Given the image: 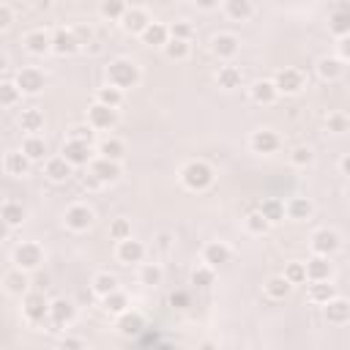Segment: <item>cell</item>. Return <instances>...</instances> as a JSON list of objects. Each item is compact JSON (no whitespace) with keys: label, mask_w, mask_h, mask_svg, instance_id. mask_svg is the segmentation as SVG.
I'll use <instances>...</instances> for the list:
<instances>
[{"label":"cell","mask_w":350,"mask_h":350,"mask_svg":"<svg viewBox=\"0 0 350 350\" xmlns=\"http://www.w3.org/2000/svg\"><path fill=\"white\" fill-rule=\"evenodd\" d=\"M279 142H282L279 134H276L273 129H268V126L254 129L252 137H249V148H252V153H260V156L276 153V150H279Z\"/></svg>","instance_id":"obj_16"},{"label":"cell","mask_w":350,"mask_h":350,"mask_svg":"<svg viewBox=\"0 0 350 350\" xmlns=\"http://www.w3.org/2000/svg\"><path fill=\"white\" fill-rule=\"evenodd\" d=\"M312 213H314V205H312L309 197H290V200L284 202V219L306 221Z\"/></svg>","instance_id":"obj_27"},{"label":"cell","mask_w":350,"mask_h":350,"mask_svg":"<svg viewBox=\"0 0 350 350\" xmlns=\"http://www.w3.org/2000/svg\"><path fill=\"white\" fill-rule=\"evenodd\" d=\"M8 235H11V227H8V224H5L3 219H0V241H5Z\"/></svg>","instance_id":"obj_61"},{"label":"cell","mask_w":350,"mask_h":350,"mask_svg":"<svg viewBox=\"0 0 350 350\" xmlns=\"http://www.w3.org/2000/svg\"><path fill=\"white\" fill-rule=\"evenodd\" d=\"M0 219L14 230V227H22V221L27 219V211H25L22 202H16V200H5V202L0 205Z\"/></svg>","instance_id":"obj_34"},{"label":"cell","mask_w":350,"mask_h":350,"mask_svg":"<svg viewBox=\"0 0 350 350\" xmlns=\"http://www.w3.org/2000/svg\"><path fill=\"white\" fill-rule=\"evenodd\" d=\"M104 77H107V85H112L120 93H126V90H134L142 82V68L131 57H115V60L107 63Z\"/></svg>","instance_id":"obj_1"},{"label":"cell","mask_w":350,"mask_h":350,"mask_svg":"<svg viewBox=\"0 0 350 350\" xmlns=\"http://www.w3.org/2000/svg\"><path fill=\"white\" fill-rule=\"evenodd\" d=\"M11 22H14V8H11L8 3H0V33L8 30Z\"/></svg>","instance_id":"obj_57"},{"label":"cell","mask_w":350,"mask_h":350,"mask_svg":"<svg viewBox=\"0 0 350 350\" xmlns=\"http://www.w3.org/2000/svg\"><path fill=\"white\" fill-rule=\"evenodd\" d=\"M101 309L107 312V314H123L126 309H131V304H129V295L123 293V290H115V293H109V295H104L101 298Z\"/></svg>","instance_id":"obj_41"},{"label":"cell","mask_w":350,"mask_h":350,"mask_svg":"<svg viewBox=\"0 0 350 350\" xmlns=\"http://www.w3.org/2000/svg\"><path fill=\"white\" fill-rule=\"evenodd\" d=\"M312 161H314V150H312L309 145H295V148L290 150V164H293V167L306 170Z\"/></svg>","instance_id":"obj_47"},{"label":"cell","mask_w":350,"mask_h":350,"mask_svg":"<svg viewBox=\"0 0 350 350\" xmlns=\"http://www.w3.org/2000/svg\"><path fill=\"white\" fill-rule=\"evenodd\" d=\"M178 175H180L183 189H189V191H208L213 186V180H216V170L202 159L186 161Z\"/></svg>","instance_id":"obj_2"},{"label":"cell","mask_w":350,"mask_h":350,"mask_svg":"<svg viewBox=\"0 0 350 350\" xmlns=\"http://www.w3.org/2000/svg\"><path fill=\"white\" fill-rule=\"evenodd\" d=\"M249 98H252L254 104H260V107H271V104H276L279 93H276V88H273L271 79H257V82H252V88H249Z\"/></svg>","instance_id":"obj_25"},{"label":"cell","mask_w":350,"mask_h":350,"mask_svg":"<svg viewBox=\"0 0 350 350\" xmlns=\"http://www.w3.org/2000/svg\"><path fill=\"white\" fill-rule=\"evenodd\" d=\"M167 30H170V38H178V41H191V36H194L191 22H186V19H178V22L167 25Z\"/></svg>","instance_id":"obj_51"},{"label":"cell","mask_w":350,"mask_h":350,"mask_svg":"<svg viewBox=\"0 0 350 350\" xmlns=\"http://www.w3.org/2000/svg\"><path fill=\"white\" fill-rule=\"evenodd\" d=\"M60 156H63L71 167H88V164L96 159V150H93V145L66 139V142H63V148H60Z\"/></svg>","instance_id":"obj_15"},{"label":"cell","mask_w":350,"mask_h":350,"mask_svg":"<svg viewBox=\"0 0 350 350\" xmlns=\"http://www.w3.org/2000/svg\"><path fill=\"white\" fill-rule=\"evenodd\" d=\"M164 57L167 60H186L191 55V41H178V38H170L164 46H161Z\"/></svg>","instance_id":"obj_44"},{"label":"cell","mask_w":350,"mask_h":350,"mask_svg":"<svg viewBox=\"0 0 350 350\" xmlns=\"http://www.w3.org/2000/svg\"><path fill=\"white\" fill-rule=\"evenodd\" d=\"M82 49V44L77 41L74 30L71 27H55L52 30V55L57 57H71Z\"/></svg>","instance_id":"obj_14"},{"label":"cell","mask_w":350,"mask_h":350,"mask_svg":"<svg viewBox=\"0 0 350 350\" xmlns=\"http://www.w3.org/2000/svg\"><path fill=\"white\" fill-rule=\"evenodd\" d=\"M74 317H77V306L68 298H52L49 301V317H46V323L52 325L49 331H57V328L71 325Z\"/></svg>","instance_id":"obj_10"},{"label":"cell","mask_w":350,"mask_h":350,"mask_svg":"<svg viewBox=\"0 0 350 350\" xmlns=\"http://www.w3.org/2000/svg\"><path fill=\"white\" fill-rule=\"evenodd\" d=\"M216 82H219V88H224V90H235V88H241V82H243V71H241L238 66H232V63H221V66L216 68Z\"/></svg>","instance_id":"obj_31"},{"label":"cell","mask_w":350,"mask_h":350,"mask_svg":"<svg viewBox=\"0 0 350 350\" xmlns=\"http://www.w3.org/2000/svg\"><path fill=\"white\" fill-rule=\"evenodd\" d=\"M90 287H93V295H96V298H104V295H109V293L120 290V282H118V276H115V273H109V271H98V273L93 276Z\"/></svg>","instance_id":"obj_37"},{"label":"cell","mask_w":350,"mask_h":350,"mask_svg":"<svg viewBox=\"0 0 350 350\" xmlns=\"http://www.w3.org/2000/svg\"><path fill=\"white\" fill-rule=\"evenodd\" d=\"M22 46H25V52H27L30 57H44V55L52 52V33L44 30V27H36V30L25 33Z\"/></svg>","instance_id":"obj_13"},{"label":"cell","mask_w":350,"mask_h":350,"mask_svg":"<svg viewBox=\"0 0 350 350\" xmlns=\"http://www.w3.org/2000/svg\"><path fill=\"white\" fill-rule=\"evenodd\" d=\"M339 172H342V175H347V172H350V156H347V153L339 159Z\"/></svg>","instance_id":"obj_60"},{"label":"cell","mask_w":350,"mask_h":350,"mask_svg":"<svg viewBox=\"0 0 350 350\" xmlns=\"http://www.w3.org/2000/svg\"><path fill=\"white\" fill-rule=\"evenodd\" d=\"M243 227H246L249 235H265V232L271 230V224L260 216V211H249V213L243 216Z\"/></svg>","instance_id":"obj_46"},{"label":"cell","mask_w":350,"mask_h":350,"mask_svg":"<svg viewBox=\"0 0 350 350\" xmlns=\"http://www.w3.org/2000/svg\"><path fill=\"white\" fill-rule=\"evenodd\" d=\"M44 112L38 109V107H25L22 112H19V129L30 137V134H38L41 129H44Z\"/></svg>","instance_id":"obj_32"},{"label":"cell","mask_w":350,"mask_h":350,"mask_svg":"<svg viewBox=\"0 0 350 350\" xmlns=\"http://www.w3.org/2000/svg\"><path fill=\"white\" fill-rule=\"evenodd\" d=\"M109 238H112V241H126V238H131V221H129L126 216L112 219V221H109Z\"/></svg>","instance_id":"obj_49"},{"label":"cell","mask_w":350,"mask_h":350,"mask_svg":"<svg viewBox=\"0 0 350 350\" xmlns=\"http://www.w3.org/2000/svg\"><path fill=\"white\" fill-rule=\"evenodd\" d=\"M336 295V287L331 284V282H306V298L312 301V304H328L331 298Z\"/></svg>","instance_id":"obj_40"},{"label":"cell","mask_w":350,"mask_h":350,"mask_svg":"<svg viewBox=\"0 0 350 350\" xmlns=\"http://www.w3.org/2000/svg\"><path fill=\"white\" fill-rule=\"evenodd\" d=\"M11 260H14V268H19V271H25V273H33V271L41 268V262H44V249H41V243H36V241H22V243L14 246Z\"/></svg>","instance_id":"obj_3"},{"label":"cell","mask_w":350,"mask_h":350,"mask_svg":"<svg viewBox=\"0 0 350 350\" xmlns=\"http://www.w3.org/2000/svg\"><path fill=\"white\" fill-rule=\"evenodd\" d=\"M115 328H118L120 336H139L142 328H145V317H142L137 309H126L123 314H118Z\"/></svg>","instance_id":"obj_22"},{"label":"cell","mask_w":350,"mask_h":350,"mask_svg":"<svg viewBox=\"0 0 350 350\" xmlns=\"http://www.w3.org/2000/svg\"><path fill=\"white\" fill-rule=\"evenodd\" d=\"M88 172H90L101 186H109V183H118V180H120L123 167H120V161H109V159L96 156V159L88 164Z\"/></svg>","instance_id":"obj_11"},{"label":"cell","mask_w":350,"mask_h":350,"mask_svg":"<svg viewBox=\"0 0 350 350\" xmlns=\"http://www.w3.org/2000/svg\"><path fill=\"white\" fill-rule=\"evenodd\" d=\"M96 153H98L101 159H109V161H123L126 145H123V139H118V137H104V139L96 145Z\"/></svg>","instance_id":"obj_36"},{"label":"cell","mask_w":350,"mask_h":350,"mask_svg":"<svg viewBox=\"0 0 350 350\" xmlns=\"http://www.w3.org/2000/svg\"><path fill=\"white\" fill-rule=\"evenodd\" d=\"M3 284H5V293L8 295H25V293H30V273H25V271H19V268H11L5 276H3Z\"/></svg>","instance_id":"obj_30"},{"label":"cell","mask_w":350,"mask_h":350,"mask_svg":"<svg viewBox=\"0 0 350 350\" xmlns=\"http://www.w3.org/2000/svg\"><path fill=\"white\" fill-rule=\"evenodd\" d=\"M22 314L30 325H41L49 317V298L41 290H30L22 295Z\"/></svg>","instance_id":"obj_4"},{"label":"cell","mask_w":350,"mask_h":350,"mask_svg":"<svg viewBox=\"0 0 350 350\" xmlns=\"http://www.w3.org/2000/svg\"><path fill=\"white\" fill-rule=\"evenodd\" d=\"M57 350H88V345H85L82 336H63L60 345H57Z\"/></svg>","instance_id":"obj_55"},{"label":"cell","mask_w":350,"mask_h":350,"mask_svg":"<svg viewBox=\"0 0 350 350\" xmlns=\"http://www.w3.org/2000/svg\"><path fill=\"white\" fill-rule=\"evenodd\" d=\"M44 175L52 180V183H66L71 175H74V167L63 159V156H49L44 161Z\"/></svg>","instance_id":"obj_23"},{"label":"cell","mask_w":350,"mask_h":350,"mask_svg":"<svg viewBox=\"0 0 350 350\" xmlns=\"http://www.w3.org/2000/svg\"><path fill=\"white\" fill-rule=\"evenodd\" d=\"M145 252H148L145 243L137 241L134 235L126 238V241H118V246H115V257H118L120 265H139L145 260Z\"/></svg>","instance_id":"obj_17"},{"label":"cell","mask_w":350,"mask_h":350,"mask_svg":"<svg viewBox=\"0 0 350 350\" xmlns=\"http://www.w3.org/2000/svg\"><path fill=\"white\" fill-rule=\"evenodd\" d=\"M271 82H273V88H276L279 96H298V93L304 90V85H306V77H304L301 68L284 66V68H279V71L273 74Z\"/></svg>","instance_id":"obj_6"},{"label":"cell","mask_w":350,"mask_h":350,"mask_svg":"<svg viewBox=\"0 0 350 350\" xmlns=\"http://www.w3.org/2000/svg\"><path fill=\"white\" fill-rule=\"evenodd\" d=\"M347 126H350V120H347L345 112H328V115H325V129H328L331 134H345Z\"/></svg>","instance_id":"obj_52"},{"label":"cell","mask_w":350,"mask_h":350,"mask_svg":"<svg viewBox=\"0 0 350 350\" xmlns=\"http://www.w3.org/2000/svg\"><path fill=\"white\" fill-rule=\"evenodd\" d=\"M213 279H216V271L208 268V265H197V268L191 271V284H194V287H211Z\"/></svg>","instance_id":"obj_54"},{"label":"cell","mask_w":350,"mask_h":350,"mask_svg":"<svg viewBox=\"0 0 350 350\" xmlns=\"http://www.w3.org/2000/svg\"><path fill=\"white\" fill-rule=\"evenodd\" d=\"M323 314L331 325H345L350 320V301L342 295H334L328 304H323Z\"/></svg>","instance_id":"obj_21"},{"label":"cell","mask_w":350,"mask_h":350,"mask_svg":"<svg viewBox=\"0 0 350 350\" xmlns=\"http://www.w3.org/2000/svg\"><path fill=\"white\" fill-rule=\"evenodd\" d=\"M262 287H265V295H268V298H273V301H284V298L293 293V284H290V282H287L282 273L268 276Z\"/></svg>","instance_id":"obj_39"},{"label":"cell","mask_w":350,"mask_h":350,"mask_svg":"<svg viewBox=\"0 0 350 350\" xmlns=\"http://www.w3.org/2000/svg\"><path fill=\"white\" fill-rule=\"evenodd\" d=\"M5 68H8V57H5V55H3V52H0V74H3V71H5Z\"/></svg>","instance_id":"obj_63"},{"label":"cell","mask_w":350,"mask_h":350,"mask_svg":"<svg viewBox=\"0 0 350 350\" xmlns=\"http://www.w3.org/2000/svg\"><path fill=\"white\" fill-rule=\"evenodd\" d=\"M232 260V249L224 243V241H208L205 246H202V265H208V268H221V265H227Z\"/></svg>","instance_id":"obj_19"},{"label":"cell","mask_w":350,"mask_h":350,"mask_svg":"<svg viewBox=\"0 0 350 350\" xmlns=\"http://www.w3.org/2000/svg\"><path fill=\"white\" fill-rule=\"evenodd\" d=\"M304 273H306V282H331V273H334V265L328 257H309L304 262Z\"/></svg>","instance_id":"obj_20"},{"label":"cell","mask_w":350,"mask_h":350,"mask_svg":"<svg viewBox=\"0 0 350 350\" xmlns=\"http://www.w3.org/2000/svg\"><path fill=\"white\" fill-rule=\"evenodd\" d=\"M238 49H241V41H238L235 33H216V36L211 38V52H213L221 63H230V60L238 55Z\"/></svg>","instance_id":"obj_18"},{"label":"cell","mask_w":350,"mask_h":350,"mask_svg":"<svg viewBox=\"0 0 350 350\" xmlns=\"http://www.w3.org/2000/svg\"><path fill=\"white\" fill-rule=\"evenodd\" d=\"M260 216L273 227V224H279V221H284V202L282 200H276V197H265L262 202H260Z\"/></svg>","instance_id":"obj_38"},{"label":"cell","mask_w":350,"mask_h":350,"mask_svg":"<svg viewBox=\"0 0 350 350\" xmlns=\"http://www.w3.org/2000/svg\"><path fill=\"white\" fill-rule=\"evenodd\" d=\"M14 85L19 88L22 96H38V93L44 90V85H46V77H44L41 68H36V66H25V68L16 71Z\"/></svg>","instance_id":"obj_9"},{"label":"cell","mask_w":350,"mask_h":350,"mask_svg":"<svg viewBox=\"0 0 350 350\" xmlns=\"http://www.w3.org/2000/svg\"><path fill=\"white\" fill-rule=\"evenodd\" d=\"M153 350H180V347H178V345H172V342H159Z\"/></svg>","instance_id":"obj_62"},{"label":"cell","mask_w":350,"mask_h":350,"mask_svg":"<svg viewBox=\"0 0 350 350\" xmlns=\"http://www.w3.org/2000/svg\"><path fill=\"white\" fill-rule=\"evenodd\" d=\"M282 276L295 287V284H306V273H304V262H298V260H293V262H287L284 265V271H282Z\"/></svg>","instance_id":"obj_50"},{"label":"cell","mask_w":350,"mask_h":350,"mask_svg":"<svg viewBox=\"0 0 350 350\" xmlns=\"http://www.w3.org/2000/svg\"><path fill=\"white\" fill-rule=\"evenodd\" d=\"M309 246H312V254L314 257H328L331 260L342 249V235L336 230H331V227H320V230L312 232Z\"/></svg>","instance_id":"obj_5"},{"label":"cell","mask_w":350,"mask_h":350,"mask_svg":"<svg viewBox=\"0 0 350 350\" xmlns=\"http://www.w3.org/2000/svg\"><path fill=\"white\" fill-rule=\"evenodd\" d=\"M328 30H331V36H336L339 41L350 36V11H347L345 5H339V8L328 16Z\"/></svg>","instance_id":"obj_35"},{"label":"cell","mask_w":350,"mask_h":350,"mask_svg":"<svg viewBox=\"0 0 350 350\" xmlns=\"http://www.w3.org/2000/svg\"><path fill=\"white\" fill-rule=\"evenodd\" d=\"M164 282V268L159 262H142L139 265V284L145 287H159Z\"/></svg>","instance_id":"obj_43"},{"label":"cell","mask_w":350,"mask_h":350,"mask_svg":"<svg viewBox=\"0 0 350 350\" xmlns=\"http://www.w3.org/2000/svg\"><path fill=\"white\" fill-rule=\"evenodd\" d=\"M314 71H317V77H320L323 82H336V79L345 74V63H342L336 55H323V57L317 60Z\"/></svg>","instance_id":"obj_24"},{"label":"cell","mask_w":350,"mask_h":350,"mask_svg":"<svg viewBox=\"0 0 350 350\" xmlns=\"http://www.w3.org/2000/svg\"><path fill=\"white\" fill-rule=\"evenodd\" d=\"M85 123H88L93 131H112V129L120 123V112L93 101V104L88 107V118H85Z\"/></svg>","instance_id":"obj_7"},{"label":"cell","mask_w":350,"mask_h":350,"mask_svg":"<svg viewBox=\"0 0 350 350\" xmlns=\"http://www.w3.org/2000/svg\"><path fill=\"white\" fill-rule=\"evenodd\" d=\"M19 150L27 156V161H30V164H36V161H44V159H46V142H44V137H41V134H30V137H25Z\"/></svg>","instance_id":"obj_33"},{"label":"cell","mask_w":350,"mask_h":350,"mask_svg":"<svg viewBox=\"0 0 350 350\" xmlns=\"http://www.w3.org/2000/svg\"><path fill=\"white\" fill-rule=\"evenodd\" d=\"M3 170H5L11 178H25V175H30L33 164L27 161V156H25L22 150H8V153L3 156Z\"/></svg>","instance_id":"obj_26"},{"label":"cell","mask_w":350,"mask_h":350,"mask_svg":"<svg viewBox=\"0 0 350 350\" xmlns=\"http://www.w3.org/2000/svg\"><path fill=\"white\" fill-rule=\"evenodd\" d=\"M82 189H85V191H98V189H101V183H98L90 172H85V175H82Z\"/></svg>","instance_id":"obj_58"},{"label":"cell","mask_w":350,"mask_h":350,"mask_svg":"<svg viewBox=\"0 0 350 350\" xmlns=\"http://www.w3.org/2000/svg\"><path fill=\"white\" fill-rule=\"evenodd\" d=\"M150 22H153V16H150V11H148L145 5H129L126 14L120 16V27H123L129 36H137V38H139V33H142Z\"/></svg>","instance_id":"obj_12"},{"label":"cell","mask_w":350,"mask_h":350,"mask_svg":"<svg viewBox=\"0 0 350 350\" xmlns=\"http://www.w3.org/2000/svg\"><path fill=\"white\" fill-rule=\"evenodd\" d=\"M221 11H224V16L232 19V22H246V19L254 16L257 5H254L252 0H227V3L221 5Z\"/></svg>","instance_id":"obj_28"},{"label":"cell","mask_w":350,"mask_h":350,"mask_svg":"<svg viewBox=\"0 0 350 350\" xmlns=\"http://www.w3.org/2000/svg\"><path fill=\"white\" fill-rule=\"evenodd\" d=\"M189 304H191V298H189L186 290H175V293L170 295V306H175V309H186Z\"/></svg>","instance_id":"obj_56"},{"label":"cell","mask_w":350,"mask_h":350,"mask_svg":"<svg viewBox=\"0 0 350 350\" xmlns=\"http://www.w3.org/2000/svg\"><path fill=\"white\" fill-rule=\"evenodd\" d=\"M123 101H126V93H120V90L112 88V85H104V88L96 90V104H104V107H109V109H120Z\"/></svg>","instance_id":"obj_42"},{"label":"cell","mask_w":350,"mask_h":350,"mask_svg":"<svg viewBox=\"0 0 350 350\" xmlns=\"http://www.w3.org/2000/svg\"><path fill=\"white\" fill-rule=\"evenodd\" d=\"M139 41L145 44V46H156V49H161L167 41H170V30H167V25L164 22H150L142 33H139Z\"/></svg>","instance_id":"obj_29"},{"label":"cell","mask_w":350,"mask_h":350,"mask_svg":"<svg viewBox=\"0 0 350 350\" xmlns=\"http://www.w3.org/2000/svg\"><path fill=\"white\" fill-rule=\"evenodd\" d=\"M126 8H129V3H123V0H101L98 3V14L104 19H109V22H120V16L126 14Z\"/></svg>","instance_id":"obj_45"},{"label":"cell","mask_w":350,"mask_h":350,"mask_svg":"<svg viewBox=\"0 0 350 350\" xmlns=\"http://www.w3.org/2000/svg\"><path fill=\"white\" fill-rule=\"evenodd\" d=\"M156 241H159V249H161V252H170V241H172V235H170V232H159V238H156Z\"/></svg>","instance_id":"obj_59"},{"label":"cell","mask_w":350,"mask_h":350,"mask_svg":"<svg viewBox=\"0 0 350 350\" xmlns=\"http://www.w3.org/2000/svg\"><path fill=\"white\" fill-rule=\"evenodd\" d=\"M93 221H96V213H93V208H88L85 202H74V205H68L66 213H63V224H66L71 232H88V230L93 227Z\"/></svg>","instance_id":"obj_8"},{"label":"cell","mask_w":350,"mask_h":350,"mask_svg":"<svg viewBox=\"0 0 350 350\" xmlns=\"http://www.w3.org/2000/svg\"><path fill=\"white\" fill-rule=\"evenodd\" d=\"M68 139H74V142H85V145H93L96 131H93L88 123H77V126H71V129H68Z\"/></svg>","instance_id":"obj_53"},{"label":"cell","mask_w":350,"mask_h":350,"mask_svg":"<svg viewBox=\"0 0 350 350\" xmlns=\"http://www.w3.org/2000/svg\"><path fill=\"white\" fill-rule=\"evenodd\" d=\"M19 101H22V93L14 85V79L11 82H0V107H16Z\"/></svg>","instance_id":"obj_48"}]
</instances>
